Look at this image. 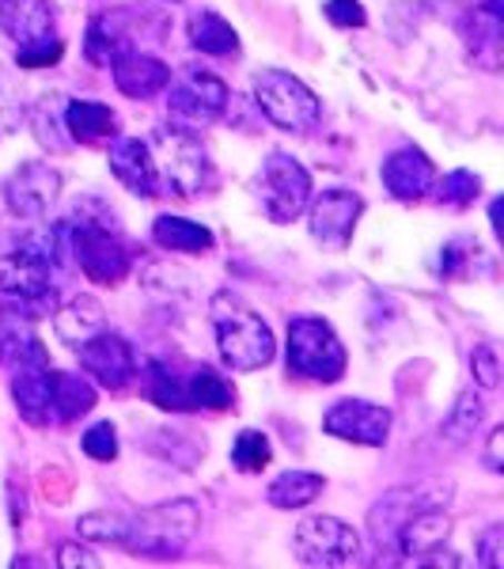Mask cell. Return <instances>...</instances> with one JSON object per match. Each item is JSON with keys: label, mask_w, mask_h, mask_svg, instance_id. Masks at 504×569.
<instances>
[{"label": "cell", "mask_w": 504, "mask_h": 569, "mask_svg": "<svg viewBox=\"0 0 504 569\" xmlns=\"http://www.w3.org/2000/svg\"><path fill=\"white\" fill-rule=\"evenodd\" d=\"M23 118V107L20 99L12 96V88H8V80L0 77V137H8L16 130V122Z\"/></svg>", "instance_id": "cell-42"}, {"label": "cell", "mask_w": 504, "mask_h": 569, "mask_svg": "<svg viewBox=\"0 0 504 569\" xmlns=\"http://www.w3.org/2000/svg\"><path fill=\"white\" fill-rule=\"evenodd\" d=\"M273 460V445H270V437L259 433V429H243L240 437H235V445H232V467L235 471H243V475H259L265 471Z\"/></svg>", "instance_id": "cell-34"}, {"label": "cell", "mask_w": 504, "mask_h": 569, "mask_svg": "<svg viewBox=\"0 0 504 569\" xmlns=\"http://www.w3.org/2000/svg\"><path fill=\"white\" fill-rule=\"evenodd\" d=\"M125 50H133L130 34L118 31V23L110 20V16H95L91 27H88V39H84V58L91 61V66H95V69H110Z\"/></svg>", "instance_id": "cell-30"}, {"label": "cell", "mask_w": 504, "mask_h": 569, "mask_svg": "<svg viewBox=\"0 0 504 569\" xmlns=\"http://www.w3.org/2000/svg\"><path fill=\"white\" fill-rule=\"evenodd\" d=\"M27 118H31V130L39 137L42 149L65 152L72 144V137L65 130V107H61V96H42L39 103L27 110Z\"/></svg>", "instance_id": "cell-31"}, {"label": "cell", "mask_w": 504, "mask_h": 569, "mask_svg": "<svg viewBox=\"0 0 504 569\" xmlns=\"http://www.w3.org/2000/svg\"><path fill=\"white\" fill-rule=\"evenodd\" d=\"M187 39L194 50L209 53V58H232V53H240V34H235V27L228 23L224 16H216L213 8H198V12L190 16Z\"/></svg>", "instance_id": "cell-23"}, {"label": "cell", "mask_w": 504, "mask_h": 569, "mask_svg": "<svg viewBox=\"0 0 504 569\" xmlns=\"http://www.w3.org/2000/svg\"><path fill=\"white\" fill-rule=\"evenodd\" d=\"M326 20L334 27H364L369 12L361 0H326Z\"/></svg>", "instance_id": "cell-41"}, {"label": "cell", "mask_w": 504, "mask_h": 569, "mask_svg": "<svg viewBox=\"0 0 504 569\" xmlns=\"http://www.w3.org/2000/svg\"><path fill=\"white\" fill-rule=\"evenodd\" d=\"M323 429L330 437L353 440V445L383 448L391 437V410L375 407V402H364V399H342L326 410Z\"/></svg>", "instance_id": "cell-14"}, {"label": "cell", "mask_w": 504, "mask_h": 569, "mask_svg": "<svg viewBox=\"0 0 504 569\" xmlns=\"http://www.w3.org/2000/svg\"><path fill=\"white\" fill-rule=\"evenodd\" d=\"M58 270L50 262L23 254L16 247L0 251V297H4V316L16 319H50L58 311Z\"/></svg>", "instance_id": "cell-4"}, {"label": "cell", "mask_w": 504, "mask_h": 569, "mask_svg": "<svg viewBox=\"0 0 504 569\" xmlns=\"http://www.w3.org/2000/svg\"><path fill=\"white\" fill-rule=\"evenodd\" d=\"M110 72H114L118 91L130 99H152L171 84V69L163 66L160 58L141 53V50H125L122 58L110 66Z\"/></svg>", "instance_id": "cell-18"}, {"label": "cell", "mask_w": 504, "mask_h": 569, "mask_svg": "<svg viewBox=\"0 0 504 569\" xmlns=\"http://www.w3.org/2000/svg\"><path fill=\"white\" fill-rule=\"evenodd\" d=\"M501 448H504V429H493V433H490V445H485V471H493V475H501V471H504Z\"/></svg>", "instance_id": "cell-45"}, {"label": "cell", "mask_w": 504, "mask_h": 569, "mask_svg": "<svg viewBox=\"0 0 504 569\" xmlns=\"http://www.w3.org/2000/svg\"><path fill=\"white\" fill-rule=\"evenodd\" d=\"M187 388H190V402H194V410H228V407H235L232 383H228L216 369H209V365L190 369Z\"/></svg>", "instance_id": "cell-32"}, {"label": "cell", "mask_w": 504, "mask_h": 569, "mask_svg": "<svg viewBox=\"0 0 504 569\" xmlns=\"http://www.w3.org/2000/svg\"><path fill=\"white\" fill-rule=\"evenodd\" d=\"M149 399L160 410H175V415H194V402H190L187 376H179L168 365H152L149 369Z\"/></svg>", "instance_id": "cell-33"}, {"label": "cell", "mask_w": 504, "mask_h": 569, "mask_svg": "<svg viewBox=\"0 0 504 569\" xmlns=\"http://www.w3.org/2000/svg\"><path fill=\"white\" fill-rule=\"evenodd\" d=\"M84 452L91 460L99 463H110L118 456V429L110 426V421H99V426H91L84 433Z\"/></svg>", "instance_id": "cell-39"}, {"label": "cell", "mask_w": 504, "mask_h": 569, "mask_svg": "<svg viewBox=\"0 0 504 569\" xmlns=\"http://www.w3.org/2000/svg\"><path fill=\"white\" fill-rule=\"evenodd\" d=\"M50 365L42 369H20L12 372V402L23 421L31 426H50L53 421V391H50Z\"/></svg>", "instance_id": "cell-21"}, {"label": "cell", "mask_w": 504, "mask_h": 569, "mask_svg": "<svg viewBox=\"0 0 504 569\" xmlns=\"http://www.w3.org/2000/svg\"><path fill=\"white\" fill-rule=\"evenodd\" d=\"M478 562L485 569H501L504 566V525H490L478 536Z\"/></svg>", "instance_id": "cell-40"}, {"label": "cell", "mask_w": 504, "mask_h": 569, "mask_svg": "<svg viewBox=\"0 0 504 569\" xmlns=\"http://www.w3.org/2000/svg\"><path fill=\"white\" fill-rule=\"evenodd\" d=\"M65 130L72 141H80V144L110 141V137L118 133V118L107 103L77 99V103H65Z\"/></svg>", "instance_id": "cell-26"}, {"label": "cell", "mask_w": 504, "mask_h": 569, "mask_svg": "<svg viewBox=\"0 0 504 569\" xmlns=\"http://www.w3.org/2000/svg\"><path fill=\"white\" fill-rule=\"evenodd\" d=\"M471 376H474V383H478V388H485V391L501 388V357H497V350H493L490 342L474 346V353H471Z\"/></svg>", "instance_id": "cell-38"}, {"label": "cell", "mask_w": 504, "mask_h": 569, "mask_svg": "<svg viewBox=\"0 0 504 569\" xmlns=\"http://www.w3.org/2000/svg\"><path fill=\"white\" fill-rule=\"evenodd\" d=\"M482 421H485V399L478 391H463L460 399L452 402V410H447L444 426H440V440L452 448H463L466 440L478 433Z\"/></svg>", "instance_id": "cell-28"}, {"label": "cell", "mask_w": 504, "mask_h": 569, "mask_svg": "<svg viewBox=\"0 0 504 569\" xmlns=\"http://www.w3.org/2000/svg\"><path fill=\"white\" fill-rule=\"evenodd\" d=\"M292 550H296V562H304V566L337 569V566L356 562L361 539H356V531L337 517H308L296 525Z\"/></svg>", "instance_id": "cell-9"}, {"label": "cell", "mask_w": 504, "mask_h": 569, "mask_svg": "<svg viewBox=\"0 0 504 569\" xmlns=\"http://www.w3.org/2000/svg\"><path fill=\"white\" fill-rule=\"evenodd\" d=\"M259 201L273 224L296 220L311 201V176L304 163L285 152H273L259 171Z\"/></svg>", "instance_id": "cell-8"}, {"label": "cell", "mask_w": 504, "mask_h": 569, "mask_svg": "<svg viewBox=\"0 0 504 569\" xmlns=\"http://www.w3.org/2000/svg\"><path fill=\"white\" fill-rule=\"evenodd\" d=\"M0 365L12 372L50 365V353H46V346L39 342V335L27 327V319L0 316Z\"/></svg>", "instance_id": "cell-20"}, {"label": "cell", "mask_w": 504, "mask_h": 569, "mask_svg": "<svg viewBox=\"0 0 504 569\" xmlns=\"http://www.w3.org/2000/svg\"><path fill=\"white\" fill-rule=\"evenodd\" d=\"M80 369H84L91 380L99 383V388L107 391H122L125 383L137 376V353L133 346L125 342L122 335H114V330H99L95 338H88L84 346H80Z\"/></svg>", "instance_id": "cell-10"}, {"label": "cell", "mask_w": 504, "mask_h": 569, "mask_svg": "<svg viewBox=\"0 0 504 569\" xmlns=\"http://www.w3.org/2000/svg\"><path fill=\"white\" fill-rule=\"evenodd\" d=\"M447 536H452V520H447V512H440L436 505H421V509H414L406 520H402L395 547L406 555V562L421 566L429 555H440V550H444Z\"/></svg>", "instance_id": "cell-16"}, {"label": "cell", "mask_w": 504, "mask_h": 569, "mask_svg": "<svg viewBox=\"0 0 504 569\" xmlns=\"http://www.w3.org/2000/svg\"><path fill=\"white\" fill-rule=\"evenodd\" d=\"M345 346L326 319L300 316L289 323V372L315 383H337L345 376Z\"/></svg>", "instance_id": "cell-6"}, {"label": "cell", "mask_w": 504, "mask_h": 569, "mask_svg": "<svg viewBox=\"0 0 504 569\" xmlns=\"http://www.w3.org/2000/svg\"><path fill=\"white\" fill-rule=\"evenodd\" d=\"M107 163H110V176L122 182L130 194H137V198H155V194H160V176H155L149 141H137V137H118V141L110 144Z\"/></svg>", "instance_id": "cell-15"}, {"label": "cell", "mask_w": 504, "mask_h": 569, "mask_svg": "<svg viewBox=\"0 0 504 569\" xmlns=\"http://www.w3.org/2000/svg\"><path fill=\"white\" fill-rule=\"evenodd\" d=\"M58 566H61V569H95V566H99V558L91 555L88 547H80V543H61V550H58Z\"/></svg>", "instance_id": "cell-43"}, {"label": "cell", "mask_w": 504, "mask_h": 569, "mask_svg": "<svg viewBox=\"0 0 504 569\" xmlns=\"http://www.w3.org/2000/svg\"><path fill=\"white\" fill-rule=\"evenodd\" d=\"M326 490V479L315 471H285L278 475V479L270 482V505L273 509H304V505H311L319 498V493Z\"/></svg>", "instance_id": "cell-29"}, {"label": "cell", "mask_w": 504, "mask_h": 569, "mask_svg": "<svg viewBox=\"0 0 504 569\" xmlns=\"http://www.w3.org/2000/svg\"><path fill=\"white\" fill-rule=\"evenodd\" d=\"M201 528V509L194 501H168L155 505V509H144L141 517L130 520V531H125V550L137 558H182L187 547L194 543Z\"/></svg>", "instance_id": "cell-5"}, {"label": "cell", "mask_w": 504, "mask_h": 569, "mask_svg": "<svg viewBox=\"0 0 504 569\" xmlns=\"http://www.w3.org/2000/svg\"><path fill=\"white\" fill-rule=\"evenodd\" d=\"M53 391V421H77L95 407V388L88 376L77 372H50Z\"/></svg>", "instance_id": "cell-27"}, {"label": "cell", "mask_w": 504, "mask_h": 569, "mask_svg": "<svg viewBox=\"0 0 504 569\" xmlns=\"http://www.w3.org/2000/svg\"><path fill=\"white\" fill-rule=\"evenodd\" d=\"M501 209H504V201L497 198V201L490 206V220H493V232H497V240H501Z\"/></svg>", "instance_id": "cell-46"}, {"label": "cell", "mask_w": 504, "mask_h": 569, "mask_svg": "<svg viewBox=\"0 0 504 569\" xmlns=\"http://www.w3.org/2000/svg\"><path fill=\"white\" fill-rule=\"evenodd\" d=\"M311 206V236H315V243H323L326 251H345L356 232V220L364 213V201L353 194V190H323V198L308 201Z\"/></svg>", "instance_id": "cell-11"}, {"label": "cell", "mask_w": 504, "mask_h": 569, "mask_svg": "<svg viewBox=\"0 0 504 569\" xmlns=\"http://www.w3.org/2000/svg\"><path fill=\"white\" fill-rule=\"evenodd\" d=\"M168 91V107L175 110L179 118H190V122H216L220 114L228 110V84L216 80L213 72H201V69H187L175 84L163 88Z\"/></svg>", "instance_id": "cell-12"}, {"label": "cell", "mask_w": 504, "mask_h": 569, "mask_svg": "<svg viewBox=\"0 0 504 569\" xmlns=\"http://www.w3.org/2000/svg\"><path fill=\"white\" fill-rule=\"evenodd\" d=\"M65 46H61L58 34H46L39 42H27V46H16V66L20 69H50L61 61Z\"/></svg>", "instance_id": "cell-37"}, {"label": "cell", "mask_w": 504, "mask_h": 569, "mask_svg": "<svg viewBox=\"0 0 504 569\" xmlns=\"http://www.w3.org/2000/svg\"><path fill=\"white\" fill-rule=\"evenodd\" d=\"M61 194V176L58 168H50L46 160H31L4 182V201L12 209V217L20 220H42L50 213V206Z\"/></svg>", "instance_id": "cell-13"}, {"label": "cell", "mask_w": 504, "mask_h": 569, "mask_svg": "<svg viewBox=\"0 0 504 569\" xmlns=\"http://www.w3.org/2000/svg\"><path fill=\"white\" fill-rule=\"evenodd\" d=\"M478 194H482V179L474 171H452L436 187L440 206H455V209H466L471 201H478Z\"/></svg>", "instance_id": "cell-36"}, {"label": "cell", "mask_w": 504, "mask_h": 569, "mask_svg": "<svg viewBox=\"0 0 504 569\" xmlns=\"http://www.w3.org/2000/svg\"><path fill=\"white\" fill-rule=\"evenodd\" d=\"M77 531H80V539H91V543L122 547L125 531H130V520H125L122 512H84V517L77 520Z\"/></svg>", "instance_id": "cell-35"}, {"label": "cell", "mask_w": 504, "mask_h": 569, "mask_svg": "<svg viewBox=\"0 0 504 569\" xmlns=\"http://www.w3.org/2000/svg\"><path fill=\"white\" fill-rule=\"evenodd\" d=\"M436 171L421 149H399L383 160V187L395 201H421L433 190Z\"/></svg>", "instance_id": "cell-17"}, {"label": "cell", "mask_w": 504, "mask_h": 569, "mask_svg": "<svg viewBox=\"0 0 504 569\" xmlns=\"http://www.w3.org/2000/svg\"><path fill=\"white\" fill-rule=\"evenodd\" d=\"M58 232H61L65 251H72V259H77V266L91 281H99V284L125 281V273H130V266H133V254H130V243L118 232L110 209H103L95 201V217H91L88 201H84V206L72 209L65 220H58Z\"/></svg>", "instance_id": "cell-1"}, {"label": "cell", "mask_w": 504, "mask_h": 569, "mask_svg": "<svg viewBox=\"0 0 504 569\" xmlns=\"http://www.w3.org/2000/svg\"><path fill=\"white\" fill-rule=\"evenodd\" d=\"M209 319L216 330V350L220 361L235 372H251L273 361V330L270 323L254 311L246 300H240L235 292H216L209 300Z\"/></svg>", "instance_id": "cell-2"}, {"label": "cell", "mask_w": 504, "mask_h": 569, "mask_svg": "<svg viewBox=\"0 0 504 569\" xmlns=\"http://www.w3.org/2000/svg\"><path fill=\"white\" fill-rule=\"evenodd\" d=\"M103 327H107V311L95 297H72L65 308L53 311V330H58V338L72 346V350H80Z\"/></svg>", "instance_id": "cell-22"}, {"label": "cell", "mask_w": 504, "mask_h": 569, "mask_svg": "<svg viewBox=\"0 0 504 569\" xmlns=\"http://www.w3.org/2000/svg\"><path fill=\"white\" fill-rule=\"evenodd\" d=\"M0 31L16 46L39 42L46 34H53L50 0H0Z\"/></svg>", "instance_id": "cell-19"}, {"label": "cell", "mask_w": 504, "mask_h": 569, "mask_svg": "<svg viewBox=\"0 0 504 569\" xmlns=\"http://www.w3.org/2000/svg\"><path fill=\"white\" fill-rule=\"evenodd\" d=\"M152 240L163 247V251H175V254H209L213 251V232L198 220L187 217H155L152 224Z\"/></svg>", "instance_id": "cell-25"}, {"label": "cell", "mask_w": 504, "mask_h": 569, "mask_svg": "<svg viewBox=\"0 0 504 569\" xmlns=\"http://www.w3.org/2000/svg\"><path fill=\"white\" fill-rule=\"evenodd\" d=\"M463 243L466 240H452L444 247V254H440V273H444V278H460V273H463V262H466Z\"/></svg>", "instance_id": "cell-44"}, {"label": "cell", "mask_w": 504, "mask_h": 569, "mask_svg": "<svg viewBox=\"0 0 504 569\" xmlns=\"http://www.w3.org/2000/svg\"><path fill=\"white\" fill-rule=\"evenodd\" d=\"M471 23H474V31L466 34V42H471V58L478 61L482 69L493 72L501 66V34H504L501 0H485V4L474 8Z\"/></svg>", "instance_id": "cell-24"}, {"label": "cell", "mask_w": 504, "mask_h": 569, "mask_svg": "<svg viewBox=\"0 0 504 569\" xmlns=\"http://www.w3.org/2000/svg\"><path fill=\"white\" fill-rule=\"evenodd\" d=\"M254 103L285 133H308L319 122V114H323L315 91L281 69H265L254 77Z\"/></svg>", "instance_id": "cell-7"}, {"label": "cell", "mask_w": 504, "mask_h": 569, "mask_svg": "<svg viewBox=\"0 0 504 569\" xmlns=\"http://www.w3.org/2000/svg\"><path fill=\"white\" fill-rule=\"evenodd\" d=\"M155 176L175 198H198L213 190L216 168L209 160V149L182 126H160L149 141Z\"/></svg>", "instance_id": "cell-3"}]
</instances>
